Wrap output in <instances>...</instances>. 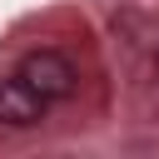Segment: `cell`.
Here are the masks:
<instances>
[{
  "label": "cell",
  "mask_w": 159,
  "mask_h": 159,
  "mask_svg": "<svg viewBox=\"0 0 159 159\" xmlns=\"http://www.w3.org/2000/svg\"><path fill=\"white\" fill-rule=\"evenodd\" d=\"M20 75H25L45 99H70V94H75V84H80L75 65H70L60 50H35V55H25Z\"/></svg>",
  "instance_id": "6da1fadb"
},
{
  "label": "cell",
  "mask_w": 159,
  "mask_h": 159,
  "mask_svg": "<svg viewBox=\"0 0 159 159\" xmlns=\"http://www.w3.org/2000/svg\"><path fill=\"white\" fill-rule=\"evenodd\" d=\"M45 104H50V99H45L20 70L0 80V124H10V129H30V124L45 119Z\"/></svg>",
  "instance_id": "7a4b0ae2"
},
{
  "label": "cell",
  "mask_w": 159,
  "mask_h": 159,
  "mask_svg": "<svg viewBox=\"0 0 159 159\" xmlns=\"http://www.w3.org/2000/svg\"><path fill=\"white\" fill-rule=\"evenodd\" d=\"M154 70H159V55H154Z\"/></svg>",
  "instance_id": "3957f363"
}]
</instances>
